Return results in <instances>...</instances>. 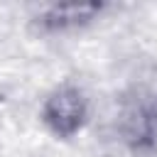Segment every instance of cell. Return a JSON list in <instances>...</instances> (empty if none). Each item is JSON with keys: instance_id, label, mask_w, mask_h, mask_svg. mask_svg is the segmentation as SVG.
<instances>
[{"instance_id": "cell-1", "label": "cell", "mask_w": 157, "mask_h": 157, "mask_svg": "<svg viewBox=\"0 0 157 157\" xmlns=\"http://www.w3.org/2000/svg\"><path fill=\"white\" fill-rule=\"evenodd\" d=\"M86 113H88V105L83 93L76 86L64 83L47 98L42 108V120L56 137H71L83 128Z\"/></svg>"}, {"instance_id": "cell-2", "label": "cell", "mask_w": 157, "mask_h": 157, "mask_svg": "<svg viewBox=\"0 0 157 157\" xmlns=\"http://www.w3.org/2000/svg\"><path fill=\"white\" fill-rule=\"evenodd\" d=\"M101 7L98 5H54L49 7V12L42 17V22L52 29H61V27H74L81 25L86 20H91Z\"/></svg>"}]
</instances>
